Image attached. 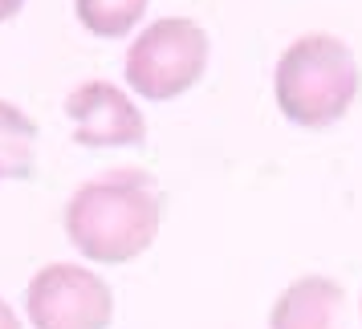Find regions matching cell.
Here are the masks:
<instances>
[{
	"label": "cell",
	"mask_w": 362,
	"mask_h": 329,
	"mask_svg": "<svg viewBox=\"0 0 362 329\" xmlns=\"http://www.w3.org/2000/svg\"><path fill=\"white\" fill-rule=\"evenodd\" d=\"M167 199L139 171H118L82 183L66 203V236L98 264H127L143 256L163 228Z\"/></svg>",
	"instance_id": "1"
},
{
	"label": "cell",
	"mask_w": 362,
	"mask_h": 329,
	"mask_svg": "<svg viewBox=\"0 0 362 329\" xmlns=\"http://www.w3.org/2000/svg\"><path fill=\"white\" fill-rule=\"evenodd\" d=\"M358 85L362 73L350 45L329 33L297 37L281 53L277 73H273V94H277L281 114L305 131L334 126L354 106Z\"/></svg>",
	"instance_id": "2"
},
{
	"label": "cell",
	"mask_w": 362,
	"mask_h": 329,
	"mask_svg": "<svg viewBox=\"0 0 362 329\" xmlns=\"http://www.w3.org/2000/svg\"><path fill=\"white\" fill-rule=\"evenodd\" d=\"M208 66V33L187 17H163L127 53V85L151 102L187 94Z\"/></svg>",
	"instance_id": "3"
},
{
	"label": "cell",
	"mask_w": 362,
	"mask_h": 329,
	"mask_svg": "<svg viewBox=\"0 0 362 329\" xmlns=\"http://www.w3.org/2000/svg\"><path fill=\"white\" fill-rule=\"evenodd\" d=\"M33 329H106L115 317L110 285L82 264H45L25 289Z\"/></svg>",
	"instance_id": "4"
},
{
	"label": "cell",
	"mask_w": 362,
	"mask_h": 329,
	"mask_svg": "<svg viewBox=\"0 0 362 329\" xmlns=\"http://www.w3.org/2000/svg\"><path fill=\"white\" fill-rule=\"evenodd\" d=\"M66 118L74 126V143L90 150L139 147L147 138V118L110 82H82L66 98Z\"/></svg>",
	"instance_id": "5"
},
{
	"label": "cell",
	"mask_w": 362,
	"mask_h": 329,
	"mask_svg": "<svg viewBox=\"0 0 362 329\" xmlns=\"http://www.w3.org/2000/svg\"><path fill=\"white\" fill-rule=\"evenodd\" d=\"M269 329H346V289L329 277H301L273 301Z\"/></svg>",
	"instance_id": "6"
},
{
	"label": "cell",
	"mask_w": 362,
	"mask_h": 329,
	"mask_svg": "<svg viewBox=\"0 0 362 329\" xmlns=\"http://www.w3.org/2000/svg\"><path fill=\"white\" fill-rule=\"evenodd\" d=\"M37 171V122L0 98V179H29Z\"/></svg>",
	"instance_id": "7"
},
{
	"label": "cell",
	"mask_w": 362,
	"mask_h": 329,
	"mask_svg": "<svg viewBox=\"0 0 362 329\" xmlns=\"http://www.w3.org/2000/svg\"><path fill=\"white\" fill-rule=\"evenodd\" d=\"M151 0H74V13L94 37H127Z\"/></svg>",
	"instance_id": "8"
},
{
	"label": "cell",
	"mask_w": 362,
	"mask_h": 329,
	"mask_svg": "<svg viewBox=\"0 0 362 329\" xmlns=\"http://www.w3.org/2000/svg\"><path fill=\"white\" fill-rule=\"evenodd\" d=\"M0 329H25L21 325V317L8 309V301H0Z\"/></svg>",
	"instance_id": "9"
},
{
	"label": "cell",
	"mask_w": 362,
	"mask_h": 329,
	"mask_svg": "<svg viewBox=\"0 0 362 329\" xmlns=\"http://www.w3.org/2000/svg\"><path fill=\"white\" fill-rule=\"evenodd\" d=\"M21 4H25V0H0V20H13L21 13Z\"/></svg>",
	"instance_id": "10"
}]
</instances>
